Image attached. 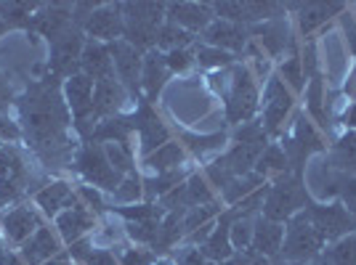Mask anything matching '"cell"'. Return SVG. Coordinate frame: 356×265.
<instances>
[{
    "mask_svg": "<svg viewBox=\"0 0 356 265\" xmlns=\"http://www.w3.org/2000/svg\"><path fill=\"white\" fill-rule=\"evenodd\" d=\"M67 103L59 101L56 90L48 83L27 93L22 101V117L27 125V135L38 148H64V130H67Z\"/></svg>",
    "mask_w": 356,
    "mask_h": 265,
    "instance_id": "cell-1",
    "label": "cell"
},
{
    "mask_svg": "<svg viewBox=\"0 0 356 265\" xmlns=\"http://www.w3.org/2000/svg\"><path fill=\"white\" fill-rule=\"evenodd\" d=\"M309 202H312V196H309V189H306L303 176L284 173V176H277L268 183V191H266V199H264L261 215H264L266 221L287 223L290 218H296L298 212H303Z\"/></svg>",
    "mask_w": 356,
    "mask_h": 265,
    "instance_id": "cell-2",
    "label": "cell"
},
{
    "mask_svg": "<svg viewBox=\"0 0 356 265\" xmlns=\"http://www.w3.org/2000/svg\"><path fill=\"white\" fill-rule=\"evenodd\" d=\"M125 32L122 40L147 53L157 43V32L165 24V3H120Z\"/></svg>",
    "mask_w": 356,
    "mask_h": 265,
    "instance_id": "cell-3",
    "label": "cell"
},
{
    "mask_svg": "<svg viewBox=\"0 0 356 265\" xmlns=\"http://www.w3.org/2000/svg\"><path fill=\"white\" fill-rule=\"evenodd\" d=\"M322 250H325V241H322L319 231L314 228L312 218L303 210V212H298L296 218H290V221L284 223V241L277 263H284V265L314 263Z\"/></svg>",
    "mask_w": 356,
    "mask_h": 265,
    "instance_id": "cell-4",
    "label": "cell"
},
{
    "mask_svg": "<svg viewBox=\"0 0 356 265\" xmlns=\"http://www.w3.org/2000/svg\"><path fill=\"white\" fill-rule=\"evenodd\" d=\"M280 138H282L280 146L284 148L290 170H293L296 176H306V164L312 162L314 157H319V154L327 151L322 135L316 132V128H314L312 119L306 117V114H296L293 125H290Z\"/></svg>",
    "mask_w": 356,
    "mask_h": 265,
    "instance_id": "cell-5",
    "label": "cell"
},
{
    "mask_svg": "<svg viewBox=\"0 0 356 265\" xmlns=\"http://www.w3.org/2000/svg\"><path fill=\"white\" fill-rule=\"evenodd\" d=\"M226 119L232 125H245L252 122L258 106H261V93L255 85V77L248 67H232V77H229V90H226Z\"/></svg>",
    "mask_w": 356,
    "mask_h": 265,
    "instance_id": "cell-6",
    "label": "cell"
},
{
    "mask_svg": "<svg viewBox=\"0 0 356 265\" xmlns=\"http://www.w3.org/2000/svg\"><path fill=\"white\" fill-rule=\"evenodd\" d=\"M72 164L74 170H77V176L86 180V186H93V189H99V191L104 194L115 191L120 186V180L125 178L112 167L104 144H93V141H88V144H83V146L77 148Z\"/></svg>",
    "mask_w": 356,
    "mask_h": 265,
    "instance_id": "cell-7",
    "label": "cell"
},
{
    "mask_svg": "<svg viewBox=\"0 0 356 265\" xmlns=\"http://www.w3.org/2000/svg\"><path fill=\"white\" fill-rule=\"evenodd\" d=\"M306 215L312 218L314 228L319 231L325 247L356 231V218L338 202V199H335V202H314L312 199V202L306 205Z\"/></svg>",
    "mask_w": 356,
    "mask_h": 265,
    "instance_id": "cell-8",
    "label": "cell"
},
{
    "mask_svg": "<svg viewBox=\"0 0 356 265\" xmlns=\"http://www.w3.org/2000/svg\"><path fill=\"white\" fill-rule=\"evenodd\" d=\"M30 180V164L24 160V154L14 144H3L0 146V199H3V205L16 202L30 189L27 186Z\"/></svg>",
    "mask_w": 356,
    "mask_h": 265,
    "instance_id": "cell-9",
    "label": "cell"
},
{
    "mask_svg": "<svg viewBox=\"0 0 356 265\" xmlns=\"http://www.w3.org/2000/svg\"><path fill=\"white\" fill-rule=\"evenodd\" d=\"M261 109H264V117H261V125L264 130L271 135H282L284 125H287V117L293 112V93L284 85L282 80L274 74L268 77L266 85H264V99H261Z\"/></svg>",
    "mask_w": 356,
    "mask_h": 265,
    "instance_id": "cell-10",
    "label": "cell"
},
{
    "mask_svg": "<svg viewBox=\"0 0 356 265\" xmlns=\"http://www.w3.org/2000/svg\"><path fill=\"white\" fill-rule=\"evenodd\" d=\"M306 167H309V176H303V180H306L309 196H312L314 202H335L346 176L332 167V162L327 160V151L319 154V157H314Z\"/></svg>",
    "mask_w": 356,
    "mask_h": 265,
    "instance_id": "cell-11",
    "label": "cell"
},
{
    "mask_svg": "<svg viewBox=\"0 0 356 265\" xmlns=\"http://www.w3.org/2000/svg\"><path fill=\"white\" fill-rule=\"evenodd\" d=\"M40 225H45L43 215H40L38 207L32 205H16L0 215V234L14 247H22Z\"/></svg>",
    "mask_w": 356,
    "mask_h": 265,
    "instance_id": "cell-12",
    "label": "cell"
},
{
    "mask_svg": "<svg viewBox=\"0 0 356 265\" xmlns=\"http://www.w3.org/2000/svg\"><path fill=\"white\" fill-rule=\"evenodd\" d=\"M112 51V64H115V77L120 85L128 90V96H138L141 93V64H144V53L134 48L125 40H115L109 43Z\"/></svg>",
    "mask_w": 356,
    "mask_h": 265,
    "instance_id": "cell-13",
    "label": "cell"
},
{
    "mask_svg": "<svg viewBox=\"0 0 356 265\" xmlns=\"http://www.w3.org/2000/svg\"><path fill=\"white\" fill-rule=\"evenodd\" d=\"M131 125H134V132L138 138V154L141 157H149L154 154L160 146H165L170 141V132L163 125V119L154 114V109L149 103H141L136 109V114L131 117Z\"/></svg>",
    "mask_w": 356,
    "mask_h": 265,
    "instance_id": "cell-14",
    "label": "cell"
},
{
    "mask_svg": "<svg viewBox=\"0 0 356 265\" xmlns=\"http://www.w3.org/2000/svg\"><path fill=\"white\" fill-rule=\"evenodd\" d=\"M83 30L72 27L67 35H61L59 40L51 43V72L56 77H72L80 74V53H83Z\"/></svg>",
    "mask_w": 356,
    "mask_h": 265,
    "instance_id": "cell-15",
    "label": "cell"
},
{
    "mask_svg": "<svg viewBox=\"0 0 356 265\" xmlns=\"http://www.w3.org/2000/svg\"><path fill=\"white\" fill-rule=\"evenodd\" d=\"M83 32L88 35V40H99V43H115L122 40L125 32V22H122V8L112 6V3H102L90 19L83 24Z\"/></svg>",
    "mask_w": 356,
    "mask_h": 265,
    "instance_id": "cell-16",
    "label": "cell"
},
{
    "mask_svg": "<svg viewBox=\"0 0 356 265\" xmlns=\"http://www.w3.org/2000/svg\"><path fill=\"white\" fill-rule=\"evenodd\" d=\"M202 43L210 45V48H218V51H226L232 56L237 53H245L248 45H250V32L242 24H234V22H223V19H213L210 27L202 32Z\"/></svg>",
    "mask_w": 356,
    "mask_h": 265,
    "instance_id": "cell-17",
    "label": "cell"
},
{
    "mask_svg": "<svg viewBox=\"0 0 356 265\" xmlns=\"http://www.w3.org/2000/svg\"><path fill=\"white\" fill-rule=\"evenodd\" d=\"M80 205L77 189H72L67 180H48L35 191V207L40 210V215L56 221L64 210Z\"/></svg>",
    "mask_w": 356,
    "mask_h": 265,
    "instance_id": "cell-18",
    "label": "cell"
},
{
    "mask_svg": "<svg viewBox=\"0 0 356 265\" xmlns=\"http://www.w3.org/2000/svg\"><path fill=\"white\" fill-rule=\"evenodd\" d=\"M250 37H255L258 43L268 51V56H284V53H296V40H293V30H290V22L287 16L280 19H271L264 24H255L248 27Z\"/></svg>",
    "mask_w": 356,
    "mask_h": 265,
    "instance_id": "cell-19",
    "label": "cell"
},
{
    "mask_svg": "<svg viewBox=\"0 0 356 265\" xmlns=\"http://www.w3.org/2000/svg\"><path fill=\"white\" fill-rule=\"evenodd\" d=\"M61 252H64L61 239H59V234H56V228H51V225H40V228L19 247V255H22L24 265H45V263H51L54 257H59Z\"/></svg>",
    "mask_w": 356,
    "mask_h": 265,
    "instance_id": "cell-20",
    "label": "cell"
},
{
    "mask_svg": "<svg viewBox=\"0 0 356 265\" xmlns=\"http://www.w3.org/2000/svg\"><path fill=\"white\" fill-rule=\"evenodd\" d=\"M165 19L173 22L181 30L192 32V35H202L216 16H213L210 3H168Z\"/></svg>",
    "mask_w": 356,
    "mask_h": 265,
    "instance_id": "cell-21",
    "label": "cell"
},
{
    "mask_svg": "<svg viewBox=\"0 0 356 265\" xmlns=\"http://www.w3.org/2000/svg\"><path fill=\"white\" fill-rule=\"evenodd\" d=\"M96 223H99V218L80 202V205L64 210L59 218L54 221V228H56V234H59L61 241L72 244V241H80V239H86V236L93 234Z\"/></svg>",
    "mask_w": 356,
    "mask_h": 265,
    "instance_id": "cell-22",
    "label": "cell"
},
{
    "mask_svg": "<svg viewBox=\"0 0 356 265\" xmlns=\"http://www.w3.org/2000/svg\"><path fill=\"white\" fill-rule=\"evenodd\" d=\"M128 99H131V96H128V90L120 85L118 77L96 83V90H93V119H96V125H99L102 119L120 117V112L125 109V101H128Z\"/></svg>",
    "mask_w": 356,
    "mask_h": 265,
    "instance_id": "cell-23",
    "label": "cell"
},
{
    "mask_svg": "<svg viewBox=\"0 0 356 265\" xmlns=\"http://www.w3.org/2000/svg\"><path fill=\"white\" fill-rule=\"evenodd\" d=\"M30 27H35V30L40 32L43 37H48L51 43H54V40H59L61 35H67V32L74 27L72 6H67V3L45 6V8H40L38 14L32 16Z\"/></svg>",
    "mask_w": 356,
    "mask_h": 265,
    "instance_id": "cell-24",
    "label": "cell"
},
{
    "mask_svg": "<svg viewBox=\"0 0 356 265\" xmlns=\"http://www.w3.org/2000/svg\"><path fill=\"white\" fill-rule=\"evenodd\" d=\"M282 241H284V223H274L266 221L264 215L255 218V228H252V244L250 250L261 257H266L277 265L280 260V252H282Z\"/></svg>",
    "mask_w": 356,
    "mask_h": 265,
    "instance_id": "cell-25",
    "label": "cell"
},
{
    "mask_svg": "<svg viewBox=\"0 0 356 265\" xmlns=\"http://www.w3.org/2000/svg\"><path fill=\"white\" fill-rule=\"evenodd\" d=\"M80 74L90 77L93 83L112 80L115 77V64H112L109 45L99 43V40H86L83 53H80Z\"/></svg>",
    "mask_w": 356,
    "mask_h": 265,
    "instance_id": "cell-26",
    "label": "cell"
},
{
    "mask_svg": "<svg viewBox=\"0 0 356 265\" xmlns=\"http://www.w3.org/2000/svg\"><path fill=\"white\" fill-rule=\"evenodd\" d=\"M284 8L298 11V30L303 35H312L316 27L327 24L330 19L346 14V3H284Z\"/></svg>",
    "mask_w": 356,
    "mask_h": 265,
    "instance_id": "cell-27",
    "label": "cell"
},
{
    "mask_svg": "<svg viewBox=\"0 0 356 265\" xmlns=\"http://www.w3.org/2000/svg\"><path fill=\"white\" fill-rule=\"evenodd\" d=\"M168 77H170V69L165 64V53H160L157 48L147 51L144 64H141V93H144L147 103L157 101V96L163 93Z\"/></svg>",
    "mask_w": 356,
    "mask_h": 265,
    "instance_id": "cell-28",
    "label": "cell"
},
{
    "mask_svg": "<svg viewBox=\"0 0 356 265\" xmlns=\"http://www.w3.org/2000/svg\"><path fill=\"white\" fill-rule=\"evenodd\" d=\"M232 218H234V212L232 210H223L221 215H218V221L213 225V231L210 236L205 239V244L200 247V250L208 255L210 260L216 265L226 263L232 255H234V247H232V239H229V228H232Z\"/></svg>",
    "mask_w": 356,
    "mask_h": 265,
    "instance_id": "cell-29",
    "label": "cell"
},
{
    "mask_svg": "<svg viewBox=\"0 0 356 265\" xmlns=\"http://www.w3.org/2000/svg\"><path fill=\"white\" fill-rule=\"evenodd\" d=\"M327 160L343 176H356V130H346L327 148Z\"/></svg>",
    "mask_w": 356,
    "mask_h": 265,
    "instance_id": "cell-30",
    "label": "cell"
},
{
    "mask_svg": "<svg viewBox=\"0 0 356 265\" xmlns=\"http://www.w3.org/2000/svg\"><path fill=\"white\" fill-rule=\"evenodd\" d=\"M184 212L176 210V212H165L163 223H160V228H157V236H154V241H152V250L154 255H160V252H170L176 250L178 244H184Z\"/></svg>",
    "mask_w": 356,
    "mask_h": 265,
    "instance_id": "cell-31",
    "label": "cell"
},
{
    "mask_svg": "<svg viewBox=\"0 0 356 265\" xmlns=\"http://www.w3.org/2000/svg\"><path fill=\"white\" fill-rule=\"evenodd\" d=\"M186 160V151L176 141H168L165 146H160L154 154L144 157V167H147L152 176H160V173H170V170H181Z\"/></svg>",
    "mask_w": 356,
    "mask_h": 265,
    "instance_id": "cell-32",
    "label": "cell"
},
{
    "mask_svg": "<svg viewBox=\"0 0 356 265\" xmlns=\"http://www.w3.org/2000/svg\"><path fill=\"white\" fill-rule=\"evenodd\" d=\"M316 265H356V231L327 244L314 260Z\"/></svg>",
    "mask_w": 356,
    "mask_h": 265,
    "instance_id": "cell-33",
    "label": "cell"
},
{
    "mask_svg": "<svg viewBox=\"0 0 356 265\" xmlns=\"http://www.w3.org/2000/svg\"><path fill=\"white\" fill-rule=\"evenodd\" d=\"M252 173L264 176L266 180H268V176L293 173V170H290V162H287V154H284V148L280 146V141H277V144L268 141V146L261 151V157H258V162H255V170H252Z\"/></svg>",
    "mask_w": 356,
    "mask_h": 265,
    "instance_id": "cell-34",
    "label": "cell"
},
{
    "mask_svg": "<svg viewBox=\"0 0 356 265\" xmlns=\"http://www.w3.org/2000/svg\"><path fill=\"white\" fill-rule=\"evenodd\" d=\"M194 45H197V35L181 30L173 22L165 19V24L160 27V32H157L154 48H157L160 53H170V51H181V48H194Z\"/></svg>",
    "mask_w": 356,
    "mask_h": 265,
    "instance_id": "cell-35",
    "label": "cell"
},
{
    "mask_svg": "<svg viewBox=\"0 0 356 265\" xmlns=\"http://www.w3.org/2000/svg\"><path fill=\"white\" fill-rule=\"evenodd\" d=\"M138 202H144V178L134 170L131 176H125L120 180V186L115 191L109 194V205L115 210V205L131 207V205H138Z\"/></svg>",
    "mask_w": 356,
    "mask_h": 265,
    "instance_id": "cell-36",
    "label": "cell"
},
{
    "mask_svg": "<svg viewBox=\"0 0 356 265\" xmlns=\"http://www.w3.org/2000/svg\"><path fill=\"white\" fill-rule=\"evenodd\" d=\"M223 210L218 202H210V205H202V207H192V210H184V239L186 236H192L194 231H200V228H205L210 223L218 221V215H221Z\"/></svg>",
    "mask_w": 356,
    "mask_h": 265,
    "instance_id": "cell-37",
    "label": "cell"
},
{
    "mask_svg": "<svg viewBox=\"0 0 356 265\" xmlns=\"http://www.w3.org/2000/svg\"><path fill=\"white\" fill-rule=\"evenodd\" d=\"M303 90H306V109H309V114L322 128H330V117H327L325 112V83H322V77H312L309 85Z\"/></svg>",
    "mask_w": 356,
    "mask_h": 265,
    "instance_id": "cell-38",
    "label": "cell"
},
{
    "mask_svg": "<svg viewBox=\"0 0 356 265\" xmlns=\"http://www.w3.org/2000/svg\"><path fill=\"white\" fill-rule=\"evenodd\" d=\"M194 56H197V67H202V69H232L237 64V56L218 51V48H210L205 43L194 45Z\"/></svg>",
    "mask_w": 356,
    "mask_h": 265,
    "instance_id": "cell-39",
    "label": "cell"
},
{
    "mask_svg": "<svg viewBox=\"0 0 356 265\" xmlns=\"http://www.w3.org/2000/svg\"><path fill=\"white\" fill-rule=\"evenodd\" d=\"M232 212H234V210H232ZM255 218H258V215H239V212H234V218H232V228H229V239H232L234 252L250 250Z\"/></svg>",
    "mask_w": 356,
    "mask_h": 265,
    "instance_id": "cell-40",
    "label": "cell"
},
{
    "mask_svg": "<svg viewBox=\"0 0 356 265\" xmlns=\"http://www.w3.org/2000/svg\"><path fill=\"white\" fill-rule=\"evenodd\" d=\"M277 77H280L290 90L306 88V72H303V61H300V56H298V53H290V56L280 64V74H277Z\"/></svg>",
    "mask_w": 356,
    "mask_h": 265,
    "instance_id": "cell-41",
    "label": "cell"
},
{
    "mask_svg": "<svg viewBox=\"0 0 356 265\" xmlns=\"http://www.w3.org/2000/svg\"><path fill=\"white\" fill-rule=\"evenodd\" d=\"M40 6L35 3H0V19L11 27V24H30L32 16L38 14Z\"/></svg>",
    "mask_w": 356,
    "mask_h": 265,
    "instance_id": "cell-42",
    "label": "cell"
},
{
    "mask_svg": "<svg viewBox=\"0 0 356 265\" xmlns=\"http://www.w3.org/2000/svg\"><path fill=\"white\" fill-rule=\"evenodd\" d=\"M154 260H157L154 250L144 244H128V247H120L118 252L120 265H154Z\"/></svg>",
    "mask_w": 356,
    "mask_h": 265,
    "instance_id": "cell-43",
    "label": "cell"
},
{
    "mask_svg": "<svg viewBox=\"0 0 356 265\" xmlns=\"http://www.w3.org/2000/svg\"><path fill=\"white\" fill-rule=\"evenodd\" d=\"M77 196H80V202L88 207L96 218H104V215H109V210H112L106 194L99 191V189H93V186H80V189H77Z\"/></svg>",
    "mask_w": 356,
    "mask_h": 265,
    "instance_id": "cell-44",
    "label": "cell"
},
{
    "mask_svg": "<svg viewBox=\"0 0 356 265\" xmlns=\"http://www.w3.org/2000/svg\"><path fill=\"white\" fill-rule=\"evenodd\" d=\"M165 64H168L170 74H186L192 67H197L194 48H181V51H170V53H165Z\"/></svg>",
    "mask_w": 356,
    "mask_h": 265,
    "instance_id": "cell-45",
    "label": "cell"
},
{
    "mask_svg": "<svg viewBox=\"0 0 356 265\" xmlns=\"http://www.w3.org/2000/svg\"><path fill=\"white\" fill-rule=\"evenodd\" d=\"M173 260H176V265H216L205 252L200 247H194V244H181L176 255H173Z\"/></svg>",
    "mask_w": 356,
    "mask_h": 265,
    "instance_id": "cell-46",
    "label": "cell"
},
{
    "mask_svg": "<svg viewBox=\"0 0 356 265\" xmlns=\"http://www.w3.org/2000/svg\"><path fill=\"white\" fill-rule=\"evenodd\" d=\"M338 202H341L351 215L356 218V176H346L338 191Z\"/></svg>",
    "mask_w": 356,
    "mask_h": 265,
    "instance_id": "cell-47",
    "label": "cell"
},
{
    "mask_svg": "<svg viewBox=\"0 0 356 265\" xmlns=\"http://www.w3.org/2000/svg\"><path fill=\"white\" fill-rule=\"evenodd\" d=\"M186 146L192 148L194 154H205V151H218L223 146V135H210V138H192V135H184Z\"/></svg>",
    "mask_w": 356,
    "mask_h": 265,
    "instance_id": "cell-48",
    "label": "cell"
},
{
    "mask_svg": "<svg viewBox=\"0 0 356 265\" xmlns=\"http://www.w3.org/2000/svg\"><path fill=\"white\" fill-rule=\"evenodd\" d=\"M221 265H274V263L266 260V257H261V255H255L252 250H245V252H234V255Z\"/></svg>",
    "mask_w": 356,
    "mask_h": 265,
    "instance_id": "cell-49",
    "label": "cell"
},
{
    "mask_svg": "<svg viewBox=\"0 0 356 265\" xmlns=\"http://www.w3.org/2000/svg\"><path fill=\"white\" fill-rule=\"evenodd\" d=\"M83 265H120V263H118V255H115L112 250L93 247V252L83 260Z\"/></svg>",
    "mask_w": 356,
    "mask_h": 265,
    "instance_id": "cell-50",
    "label": "cell"
},
{
    "mask_svg": "<svg viewBox=\"0 0 356 265\" xmlns=\"http://www.w3.org/2000/svg\"><path fill=\"white\" fill-rule=\"evenodd\" d=\"M11 103H14V90L8 85V80L0 74V114H6Z\"/></svg>",
    "mask_w": 356,
    "mask_h": 265,
    "instance_id": "cell-51",
    "label": "cell"
},
{
    "mask_svg": "<svg viewBox=\"0 0 356 265\" xmlns=\"http://www.w3.org/2000/svg\"><path fill=\"white\" fill-rule=\"evenodd\" d=\"M346 40H348V51H351V59L356 64V22L354 19H346Z\"/></svg>",
    "mask_w": 356,
    "mask_h": 265,
    "instance_id": "cell-52",
    "label": "cell"
},
{
    "mask_svg": "<svg viewBox=\"0 0 356 265\" xmlns=\"http://www.w3.org/2000/svg\"><path fill=\"white\" fill-rule=\"evenodd\" d=\"M343 93L348 101H356V64L351 67V74L346 77V85H343Z\"/></svg>",
    "mask_w": 356,
    "mask_h": 265,
    "instance_id": "cell-53",
    "label": "cell"
},
{
    "mask_svg": "<svg viewBox=\"0 0 356 265\" xmlns=\"http://www.w3.org/2000/svg\"><path fill=\"white\" fill-rule=\"evenodd\" d=\"M341 119H343V128H346V130H356V101L346 106V112H343Z\"/></svg>",
    "mask_w": 356,
    "mask_h": 265,
    "instance_id": "cell-54",
    "label": "cell"
},
{
    "mask_svg": "<svg viewBox=\"0 0 356 265\" xmlns=\"http://www.w3.org/2000/svg\"><path fill=\"white\" fill-rule=\"evenodd\" d=\"M45 265H74V263L70 260V255H67V250H64V252L59 255V257H54L51 263H45Z\"/></svg>",
    "mask_w": 356,
    "mask_h": 265,
    "instance_id": "cell-55",
    "label": "cell"
},
{
    "mask_svg": "<svg viewBox=\"0 0 356 265\" xmlns=\"http://www.w3.org/2000/svg\"><path fill=\"white\" fill-rule=\"evenodd\" d=\"M154 265H176V260H173V255H170V257L163 255V257H157V260H154Z\"/></svg>",
    "mask_w": 356,
    "mask_h": 265,
    "instance_id": "cell-56",
    "label": "cell"
},
{
    "mask_svg": "<svg viewBox=\"0 0 356 265\" xmlns=\"http://www.w3.org/2000/svg\"><path fill=\"white\" fill-rule=\"evenodd\" d=\"M8 30V24H6V22H3V19H0V35H3V32Z\"/></svg>",
    "mask_w": 356,
    "mask_h": 265,
    "instance_id": "cell-57",
    "label": "cell"
},
{
    "mask_svg": "<svg viewBox=\"0 0 356 265\" xmlns=\"http://www.w3.org/2000/svg\"><path fill=\"white\" fill-rule=\"evenodd\" d=\"M3 241H6V239H3V234H0V252H3Z\"/></svg>",
    "mask_w": 356,
    "mask_h": 265,
    "instance_id": "cell-58",
    "label": "cell"
},
{
    "mask_svg": "<svg viewBox=\"0 0 356 265\" xmlns=\"http://www.w3.org/2000/svg\"><path fill=\"white\" fill-rule=\"evenodd\" d=\"M0 207H3V199H0Z\"/></svg>",
    "mask_w": 356,
    "mask_h": 265,
    "instance_id": "cell-59",
    "label": "cell"
}]
</instances>
